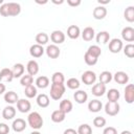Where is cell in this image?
Listing matches in <instances>:
<instances>
[{
  "label": "cell",
  "instance_id": "3",
  "mask_svg": "<svg viewBox=\"0 0 134 134\" xmlns=\"http://www.w3.org/2000/svg\"><path fill=\"white\" fill-rule=\"evenodd\" d=\"M120 106L118 102H108L105 105V112L109 116H115L119 113Z\"/></svg>",
  "mask_w": 134,
  "mask_h": 134
},
{
  "label": "cell",
  "instance_id": "42",
  "mask_svg": "<svg viewBox=\"0 0 134 134\" xmlns=\"http://www.w3.org/2000/svg\"><path fill=\"white\" fill-rule=\"evenodd\" d=\"M77 134H92V128L88 124H82L77 128Z\"/></svg>",
  "mask_w": 134,
  "mask_h": 134
},
{
  "label": "cell",
  "instance_id": "16",
  "mask_svg": "<svg viewBox=\"0 0 134 134\" xmlns=\"http://www.w3.org/2000/svg\"><path fill=\"white\" fill-rule=\"evenodd\" d=\"M81 36H82V38H83L84 41L90 42V41H92V40L94 39V37H95V30H94L93 27L87 26V27H85V28L83 29V31L81 32Z\"/></svg>",
  "mask_w": 134,
  "mask_h": 134
},
{
  "label": "cell",
  "instance_id": "27",
  "mask_svg": "<svg viewBox=\"0 0 134 134\" xmlns=\"http://www.w3.org/2000/svg\"><path fill=\"white\" fill-rule=\"evenodd\" d=\"M4 100L8 105H14L19 100V96L15 91H7L4 93Z\"/></svg>",
  "mask_w": 134,
  "mask_h": 134
},
{
  "label": "cell",
  "instance_id": "51",
  "mask_svg": "<svg viewBox=\"0 0 134 134\" xmlns=\"http://www.w3.org/2000/svg\"><path fill=\"white\" fill-rule=\"evenodd\" d=\"M52 3H54V4H62V3H64V1H63V0H61V1H55V0H52Z\"/></svg>",
  "mask_w": 134,
  "mask_h": 134
},
{
  "label": "cell",
  "instance_id": "9",
  "mask_svg": "<svg viewBox=\"0 0 134 134\" xmlns=\"http://www.w3.org/2000/svg\"><path fill=\"white\" fill-rule=\"evenodd\" d=\"M107 8L104 5H97L94 7L93 12H92V16L95 20H103L106 16H107Z\"/></svg>",
  "mask_w": 134,
  "mask_h": 134
},
{
  "label": "cell",
  "instance_id": "7",
  "mask_svg": "<svg viewBox=\"0 0 134 134\" xmlns=\"http://www.w3.org/2000/svg\"><path fill=\"white\" fill-rule=\"evenodd\" d=\"M17 109L21 113H27L31 109V104L26 98H19V100L17 102Z\"/></svg>",
  "mask_w": 134,
  "mask_h": 134
},
{
  "label": "cell",
  "instance_id": "40",
  "mask_svg": "<svg viewBox=\"0 0 134 134\" xmlns=\"http://www.w3.org/2000/svg\"><path fill=\"white\" fill-rule=\"evenodd\" d=\"M122 49H124V53L126 57H128L129 59L134 58V45L132 43L127 44L126 46L122 47Z\"/></svg>",
  "mask_w": 134,
  "mask_h": 134
},
{
  "label": "cell",
  "instance_id": "53",
  "mask_svg": "<svg viewBox=\"0 0 134 134\" xmlns=\"http://www.w3.org/2000/svg\"><path fill=\"white\" fill-rule=\"evenodd\" d=\"M30 134H41V133H40V132H39L38 130H35V131H32V132H31Z\"/></svg>",
  "mask_w": 134,
  "mask_h": 134
},
{
  "label": "cell",
  "instance_id": "43",
  "mask_svg": "<svg viewBox=\"0 0 134 134\" xmlns=\"http://www.w3.org/2000/svg\"><path fill=\"white\" fill-rule=\"evenodd\" d=\"M106 118L103 116H96L93 118V126L96 128H104L106 126Z\"/></svg>",
  "mask_w": 134,
  "mask_h": 134
},
{
  "label": "cell",
  "instance_id": "11",
  "mask_svg": "<svg viewBox=\"0 0 134 134\" xmlns=\"http://www.w3.org/2000/svg\"><path fill=\"white\" fill-rule=\"evenodd\" d=\"M26 127H27V122L23 118H16L12 124V129L17 133L23 132L26 129Z\"/></svg>",
  "mask_w": 134,
  "mask_h": 134
},
{
  "label": "cell",
  "instance_id": "45",
  "mask_svg": "<svg viewBox=\"0 0 134 134\" xmlns=\"http://www.w3.org/2000/svg\"><path fill=\"white\" fill-rule=\"evenodd\" d=\"M0 15L2 17H8V10H7L6 3H3L2 5H0Z\"/></svg>",
  "mask_w": 134,
  "mask_h": 134
},
{
  "label": "cell",
  "instance_id": "20",
  "mask_svg": "<svg viewBox=\"0 0 134 134\" xmlns=\"http://www.w3.org/2000/svg\"><path fill=\"white\" fill-rule=\"evenodd\" d=\"M107 91V88H106V85L104 84H100V83H97V84H94L92 86V89H91V92L94 96L98 97V96H103Z\"/></svg>",
  "mask_w": 134,
  "mask_h": 134
},
{
  "label": "cell",
  "instance_id": "28",
  "mask_svg": "<svg viewBox=\"0 0 134 134\" xmlns=\"http://www.w3.org/2000/svg\"><path fill=\"white\" fill-rule=\"evenodd\" d=\"M72 108H73V105L71 103V100L69 99H63L60 102V105H59V110H61L62 112H64L65 114L69 113L72 111Z\"/></svg>",
  "mask_w": 134,
  "mask_h": 134
},
{
  "label": "cell",
  "instance_id": "29",
  "mask_svg": "<svg viewBox=\"0 0 134 134\" xmlns=\"http://www.w3.org/2000/svg\"><path fill=\"white\" fill-rule=\"evenodd\" d=\"M65 117H66V114L64 112H62L61 110H59V109L58 110H54L51 113V115H50L51 120L53 122H55V124H60V122L64 121L65 120Z\"/></svg>",
  "mask_w": 134,
  "mask_h": 134
},
{
  "label": "cell",
  "instance_id": "1",
  "mask_svg": "<svg viewBox=\"0 0 134 134\" xmlns=\"http://www.w3.org/2000/svg\"><path fill=\"white\" fill-rule=\"evenodd\" d=\"M43 124H44L43 117L39 112L34 111V112H30L28 114V116H27V125L30 128H32L34 130H40L43 127Z\"/></svg>",
  "mask_w": 134,
  "mask_h": 134
},
{
  "label": "cell",
  "instance_id": "50",
  "mask_svg": "<svg viewBox=\"0 0 134 134\" xmlns=\"http://www.w3.org/2000/svg\"><path fill=\"white\" fill-rule=\"evenodd\" d=\"M97 2H98V4L103 5V4H108V3H110V0H98Z\"/></svg>",
  "mask_w": 134,
  "mask_h": 134
},
{
  "label": "cell",
  "instance_id": "46",
  "mask_svg": "<svg viewBox=\"0 0 134 134\" xmlns=\"http://www.w3.org/2000/svg\"><path fill=\"white\" fill-rule=\"evenodd\" d=\"M103 134H117V130L114 128V127H106L103 131Z\"/></svg>",
  "mask_w": 134,
  "mask_h": 134
},
{
  "label": "cell",
  "instance_id": "6",
  "mask_svg": "<svg viewBox=\"0 0 134 134\" xmlns=\"http://www.w3.org/2000/svg\"><path fill=\"white\" fill-rule=\"evenodd\" d=\"M96 79H97V76H96L95 72L92 71V70H86L82 74V82L85 85H92V84H94Z\"/></svg>",
  "mask_w": 134,
  "mask_h": 134
},
{
  "label": "cell",
  "instance_id": "8",
  "mask_svg": "<svg viewBox=\"0 0 134 134\" xmlns=\"http://www.w3.org/2000/svg\"><path fill=\"white\" fill-rule=\"evenodd\" d=\"M45 52H46V54H47L48 58H50V59H57V58H59L60 54H61V49L59 48L58 45L50 44V45H48V46L46 47Z\"/></svg>",
  "mask_w": 134,
  "mask_h": 134
},
{
  "label": "cell",
  "instance_id": "23",
  "mask_svg": "<svg viewBox=\"0 0 134 134\" xmlns=\"http://www.w3.org/2000/svg\"><path fill=\"white\" fill-rule=\"evenodd\" d=\"M24 71H25V67L23 64L21 63H17L13 66L12 68V72H13V76L14 79H18V77H21L23 74H24Z\"/></svg>",
  "mask_w": 134,
  "mask_h": 134
},
{
  "label": "cell",
  "instance_id": "41",
  "mask_svg": "<svg viewBox=\"0 0 134 134\" xmlns=\"http://www.w3.org/2000/svg\"><path fill=\"white\" fill-rule=\"evenodd\" d=\"M87 52H89L90 54L94 55L95 58H99V55L102 54V49L98 45H91L88 47L87 49Z\"/></svg>",
  "mask_w": 134,
  "mask_h": 134
},
{
  "label": "cell",
  "instance_id": "33",
  "mask_svg": "<svg viewBox=\"0 0 134 134\" xmlns=\"http://www.w3.org/2000/svg\"><path fill=\"white\" fill-rule=\"evenodd\" d=\"M24 94L27 98H34L37 96L38 94V90H37V87L32 84V85H29L27 87H25L24 89Z\"/></svg>",
  "mask_w": 134,
  "mask_h": 134
},
{
  "label": "cell",
  "instance_id": "4",
  "mask_svg": "<svg viewBox=\"0 0 134 134\" xmlns=\"http://www.w3.org/2000/svg\"><path fill=\"white\" fill-rule=\"evenodd\" d=\"M122 47H124V44L120 39L114 38L109 41V50L112 53H118L122 49Z\"/></svg>",
  "mask_w": 134,
  "mask_h": 134
},
{
  "label": "cell",
  "instance_id": "26",
  "mask_svg": "<svg viewBox=\"0 0 134 134\" xmlns=\"http://www.w3.org/2000/svg\"><path fill=\"white\" fill-rule=\"evenodd\" d=\"M67 36L70 39H72V40L77 39L81 36V29H80V27L77 25H70L67 28Z\"/></svg>",
  "mask_w": 134,
  "mask_h": 134
},
{
  "label": "cell",
  "instance_id": "37",
  "mask_svg": "<svg viewBox=\"0 0 134 134\" xmlns=\"http://www.w3.org/2000/svg\"><path fill=\"white\" fill-rule=\"evenodd\" d=\"M84 61L88 66H93V65H95L97 63L98 58H95L94 55H92V54H90L89 52L86 51L85 54H84Z\"/></svg>",
  "mask_w": 134,
  "mask_h": 134
},
{
  "label": "cell",
  "instance_id": "39",
  "mask_svg": "<svg viewBox=\"0 0 134 134\" xmlns=\"http://www.w3.org/2000/svg\"><path fill=\"white\" fill-rule=\"evenodd\" d=\"M32 83H34V77L29 74H23L20 77V84L23 87H27L29 85H32Z\"/></svg>",
  "mask_w": 134,
  "mask_h": 134
},
{
  "label": "cell",
  "instance_id": "34",
  "mask_svg": "<svg viewBox=\"0 0 134 134\" xmlns=\"http://www.w3.org/2000/svg\"><path fill=\"white\" fill-rule=\"evenodd\" d=\"M48 41H49V36L46 32H39V34H37V36H36V42L37 43L36 44H39V45L43 46V45L47 44Z\"/></svg>",
  "mask_w": 134,
  "mask_h": 134
},
{
  "label": "cell",
  "instance_id": "30",
  "mask_svg": "<svg viewBox=\"0 0 134 134\" xmlns=\"http://www.w3.org/2000/svg\"><path fill=\"white\" fill-rule=\"evenodd\" d=\"M36 87L40 89H45L49 86V79L46 75H40L36 79Z\"/></svg>",
  "mask_w": 134,
  "mask_h": 134
},
{
  "label": "cell",
  "instance_id": "15",
  "mask_svg": "<svg viewBox=\"0 0 134 134\" xmlns=\"http://www.w3.org/2000/svg\"><path fill=\"white\" fill-rule=\"evenodd\" d=\"M16 113H17L16 108L13 105H8L2 110V117L6 120H10V119H14V117L16 116Z\"/></svg>",
  "mask_w": 134,
  "mask_h": 134
},
{
  "label": "cell",
  "instance_id": "10",
  "mask_svg": "<svg viewBox=\"0 0 134 134\" xmlns=\"http://www.w3.org/2000/svg\"><path fill=\"white\" fill-rule=\"evenodd\" d=\"M112 80H114L115 83H117L119 85H126L129 82V75L125 71H117V72H115L113 74V79Z\"/></svg>",
  "mask_w": 134,
  "mask_h": 134
},
{
  "label": "cell",
  "instance_id": "21",
  "mask_svg": "<svg viewBox=\"0 0 134 134\" xmlns=\"http://www.w3.org/2000/svg\"><path fill=\"white\" fill-rule=\"evenodd\" d=\"M103 109V104L98 99H92L88 103V110L92 113H97Z\"/></svg>",
  "mask_w": 134,
  "mask_h": 134
},
{
  "label": "cell",
  "instance_id": "32",
  "mask_svg": "<svg viewBox=\"0 0 134 134\" xmlns=\"http://www.w3.org/2000/svg\"><path fill=\"white\" fill-rule=\"evenodd\" d=\"M106 92H107V97H108L109 102H117L119 99V97H120L119 91L117 89H115V88H111Z\"/></svg>",
  "mask_w": 134,
  "mask_h": 134
},
{
  "label": "cell",
  "instance_id": "25",
  "mask_svg": "<svg viewBox=\"0 0 134 134\" xmlns=\"http://www.w3.org/2000/svg\"><path fill=\"white\" fill-rule=\"evenodd\" d=\"M37 104L39 107L41 108H47L50 104V99L49 96L45 93H41L39 95H37Z\"/></svg>",
  "mask_w": 134,
  "mask_h": 134
},
{
  "label": "cell",
  "instance_id": "44",
  "mask_svg": "<svg viewBox=\"0 0 134 134\" xmlns=\"http://www.w3.org/2000/svg\"><path fill=\"white\" fill-rule=\"evenodd\" d=\"M8 133H9L8 125L4 122H0V134H8Z\"/></svg>",
  "mask_w": 134,
  "mask_h": 134
},
{
  "label": "cell",
  "instance_id": "19",
  "mask_svg": "<svg viewBox=\"0 0 134 134\" xmlns=\"http://www.w3.org/2000/svg\"><path fill=\"white\" fill-rule=\"evenodd\" d=\"M39 64H38V62L36 61V60H30V61H28V63H27V65H26V70H27V74H29V75H36V74H38V72H39Z\"/></svg>",
  "mask_w": 134,
  "mask_h": 134
},
{
  "label": "cell",
  "instance_id": "38",
  "mask_svg": "<svg viewBox=\"0 0 134 134\" xmlns=\"http://www.w3.org/2000/svg\"><path fill=\"white\" fill-rule=\"evenodd\" d=\"M80 81L76 79V77H70V79H68L67 80V82H66V86L69 88V89H71V90H76V89H79L80 88Z\"/></svg>",
  "mask_w": 134,
  "mask_h": 134
},
{
  "label": "cell",
  "instance_id": "2",
  "mask_svg": "<svg viewBox=\"0 0 134 134\" xmlns=\"http://www.w3.org/2000/svg\"><path fill=\"white\" fill-rule=\"evenodd\" d=\"M65 91H66V86L64 84H51L49 95L52 99L59 100L62 98Z\"/></svg>",
  "mask_w": 134,
  "mask_h": 134
},
{
  "label": "cell",
  "instance_id": "17",
  "mask_svg": "<svg viewBox=\"0 0 134 134\" xmlns=\"http://www.w3.org/2000/svg\"><path fill=\"white\" fill-rule=\"evenodd\" d=\"M124 95H125V100L128 104H133V102H134V85L133 84L126 85Z\"/></svg>",
  "mask_w": 134,
  "mask_h": 134
},
{
  "label": "cell",
  "instance_id": "48",
  "mask_svg": "<svg viewBox=\"0 0 134 134\" xmlns=\"http://www.w3.org/2000/svg\"><path fill=\"white\" fill-rule=\"evenodd\" d=\"M63 134H77V131L74 130V129H72V128H68V129H66L64 131Z\"/></svg>",
  "mask_w": 134,
  "mask_h": 134
},
{
  "label": "cell",
  "instance_id": "13",
  "mask_svg": "<svg viewBox=\"0 0 134 134\" xmlns=\"http://www.w3.org/2000/svg\"><path fill=\"white\" fill-rule=\"evenodd\" d=\"M121 38L126 42H133L134 41V28L131 26L124 27L121 30Z\"/></svg>",
  "mask_w": 134,
  "mask_h": 134
},
{
  "label": "cell",
  "instance_id": "22",
  "mask_svg": "<svg viewBox=\"0 0 134 134\" xmlns=\"http://www.w3.org/2000/svg\"><path fill=\"white\" fill-rule=\"evenodd\" d=\"M95 40L97 44H107L110 41V34L106 30H102L95 36Z\"/></svg>",
  "mask_w": 134,
  "mask_h": 134
},
{
  "label": "cell",
  "instance_id": "47",
  "mask_svg": "<svg viewBox=\"0 0 134 134\" xmlns=\"http://www.w3.org/2000/svg\"><path fill=\"white\" fill-rule=\"evenodd\" d=\"M82 1L81 0H67V4L71 7H75V6H79L81 5Z\"/></svg>",
  "mask_w": 134,
  "mask_h": 134
},
{
  "label": "cell",
  "instance_id": "49",
  "mask_svg": "<svg viewBox=\"0 0 134 134\" xmlns=\"http://www.w3.org/2000/svg\"><path fill=\"white\" fill-rule=\"evenodd\" d=\"M5 90H6L5 85H4L2 82H0V95L3 94V93H5Z\"/></svg>",
  "mask_w": 134,
  "mask_h": 134
},
{
  "label": "cell",
  "instance_id": "5",
  "mask_svg": "<svg viewBox=\"0 0 134 134\" xmlns=\"http://www.w3.org/2000/svg\"><path fill=\"white\" fill-rule=\"evenodd\" d=\"M65 34L62 31V30H53L51 34H50V40L52 42V44L54 45H59V44H62L64 43L65 41Z\"/></svg>",
  "mask_w": 134,
  "mask_h": 134
},
{
  "label": "cell",
  "instance_id": "24",
  "mask_svg": "<svg viewBox=\"0 0 134 134\" xmlns=\"http://www.w3.org/2000/svg\"><path fill=\"white\" fill-rule=\"evenodd\" d=\"M73 98L77 104H84L88 99V94L84 90H76L73 94Z\"/></svg>",
  "mask_w": 134,
  "mask_h": 134
},
{
  "label": "cell",
  "instance_id": "35",
  "mask_svg": "<svg viewBox=\"0 0 134 134\" xmlns=\"http://www.w3.org/2000/svg\"><path fill=\"white\" fill-rule=\"evenodd\" d=\"M124 18L126 21L132 23L134 22V6H128L124 12Z\"/></svg>",
  "mask_w": 134,
  "mask_h": 134
},
{
  "label": "cell",
  "instance_id": "36",
  "mask_svg": "<svg viewBox=\"0 0 134 134\" xmlns=\"http://www.w3.org/2000/svg\"><path fill=\"white\" fill-rule=\"evenodd\" d=\"M64 82H65V76L62 72H60V71L53 72V74L51 75L52 84H64Z\"/></svg>",
  "mask_w": 134,
  "mask_h": 134
},
{
  "label": "cell",
  "instance_id": "52",
  "mask_svg": "<svg viewBox=\"0 0 134 134\" xmlns=\"http://www.w3.org/2000/svg\"><path fill=\"white\" fill-rule=\"evenodd\" d=\"M120 134H132V132H131V131H129V130H124Z\"/></svg>",
  "mask_w": 134,
  "mask_h": 134
},
{
  "label": "cell",
  "instance_id": "18",
  "mask_svg": "<svg viewBox=\"0 0 134 134\" xmlns=\"http://www.w3.org/2000/svg\"><path fill=\"white\" fill-rule=\"evenodd\" d=\"M14 80L12 69L9 68H3L0 70V82L2 83H9Z\"/></svg>",
  "mask_w": 134,
  "mask_h": 134
},
{
  "label": "cell",
  "instance_id": "14",
  "mask_svg": "<svg viewBox=\"0 0 134 134\" xmlns=\"http://www.w3.org/2000/svg\"><path fill=\"white\" fill-rule=\"evenodd\" d=\"M45 52V49L43 46L39 45V44H34L29 47V54L32 58H41Z\"/></svg>",
  "mask_w": 134,
  "mask_h": 134
},
{
  "label": "cell",
  "instance_id": "12",
  "mask_svg": "<svg viewBox=\"0 0 134 134\" xmlns=\"http://www.w3.org/2000/svg\"><path fill=\"white\" fill-rule=\"evenodd\" d=\"M7 10L8 17H16L21 13V5L17 2H7Z\"/></svg>",
  "mask_w": 134,
  "mask_h": 134
},
{
  "label": "cell",
  "instance_id": "31",
  "mask_svg": "<svg viewBox=\"0 0 134 134\" xmlns=\"http://www.w3.org/2000/svg\"><path fill=\"white\" fill-rule=\"evenodd\" d=\"M112 79H113V74H112L110 71H108V70H105V71L100 72V74L98 75L99 83H100V84H104V85L109 84V83L112 81Z\"/></svg>",
  "mask_w": 134,
  "mask_h": 134
}]
</instances>
